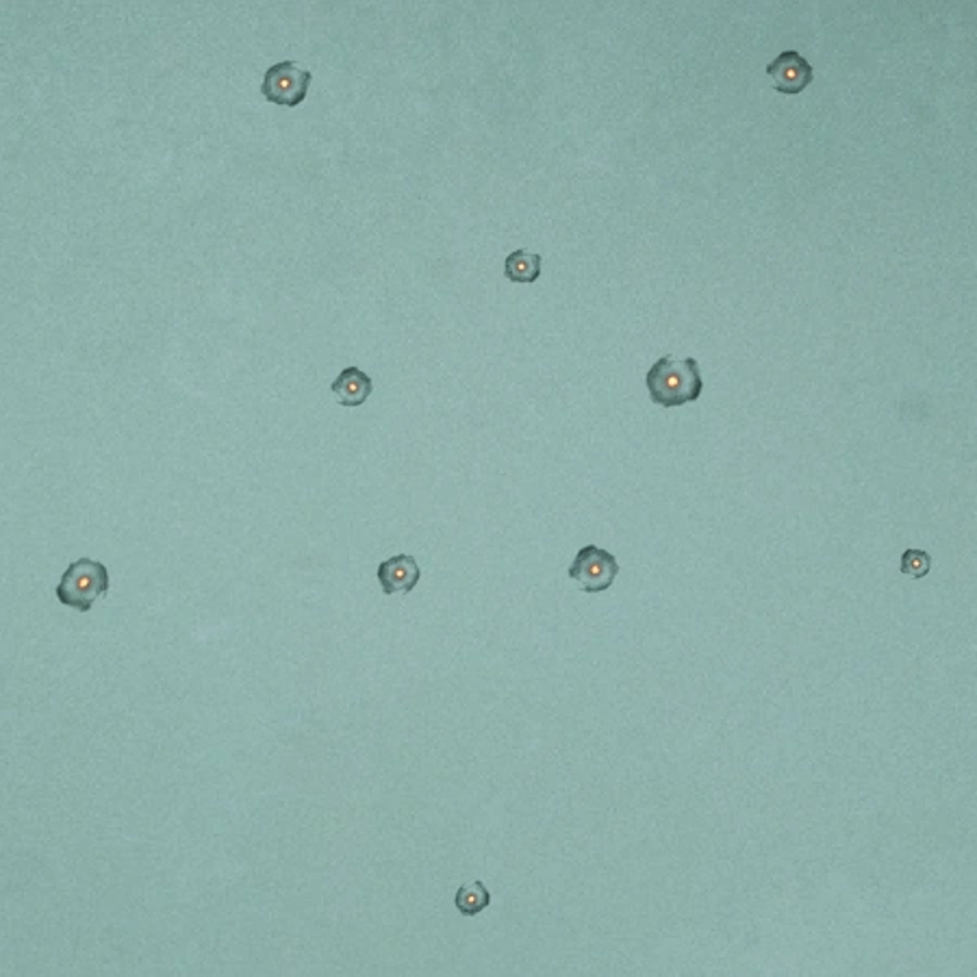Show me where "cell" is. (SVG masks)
Masks as SVG:
<instances>
[{"mask_svg": "<svg viewBox=\"0 0 977 977\" xmlns=\"http://www.w3.org/2000/svg\"><path fill=\"white\" fill-rule=\"evenodd\" d=\"M110 587V571L101 561L79 558L66 569L55 593L64 606L88 613L101 597L107 595Z\"/></svg>", "mask_w": 977, "mask_h": 977, "instance_id": "cell-2", "label": "cell"}, {"mask_svg": "<svg viewBox=\"0 0 977 977\" xmlns=\"http://www.w3.org/2000/svg\"><path fill=\"white\" fill-rule=\"evenodd\" d=\"M489 903H491V892L480 879L463 884L454 895V905L465 916L480 914L483 910L489 908Z\"/></svg>", "mask_w": 977, "mask_h": 977, "instance_id": "cell-9", "label": "cell"}, {"mask_svg": "<svg viewBox=\"0 0 977 977\" xmlns=\"http://www.w3.org/2000/svg\"><path fill=\"white\" fill-rule=\"evenodd\" d=\"M767 77L780 94L795 97L812 83L814 70L797 51H784L767 66Z\"/></svg>", "mask_w": 977, "mask_h": 977, "instance_id": "cell-5", "label": "cell"}, {"mask_svg": "<svg viewBox=\"0 0 977 977\" xmlns=\"http://www.w3.org/2000/svg\"><path fill=\"white\" fill-rule=\"evenodd\" d=\"M645 385L652 402L665 409L697 402L704 391L699 363L693 357L676 359L673 355H667L658 359L650 368Z\"/></svg>", "mask_w": 977, "mask_h": 977, "instance_id": "cell-1", "label": "cell"}, {"mask_svg": "<svg viewBox=\"0 0 977 977\" xmlns=\"http://www.w3.org/2000/svg\"><path fill=\"white\" fill-rule=\"evenodd\" d=\"M331 391L337 396L344 407H361L374 391L372 378L361 368H346L331 385Z\"/></svg>", "mask_w": 977, "mask_h": 977, "instance_id": "cell-7", "label": "cell"}, {"mask_svg": "<svg viewBox=\"0 0 977 977\" xmlns=\"http://www.w3.org/2000/svg\"><path fill=\"white\" fill-rule=\"evenodd\" d=\"M899 569H901L903 576H908V578H912V580L925 578V576L929 574V569H931V556H929L927 552H923V550L910 548V550H905V552L901 554V565H899Z\"/></svg>", "mask_w": 977, "mask_h": 977, "instance_id": "cell-10", "label": "cell"}, {"mask_svg": "<svg viewBox=\"0 0 977 977\" xmlns=\"http://www.w3.org/2000/svg\"><path fill=\"white\" fill-rule=\"evenodd\" d=\"M378 582L383 587L385 595L396 593H411L415 584L420 582L422 569L420 563L409 554H398L378 565Z\"/></svg>", "mask_w": 977, "mask_h": 977, "instance_id": "cell-6", "label": "cell"}, {"mask_svg": "<svg viewBox=\"0 0 977 977\" xmlns=\"http://www.w3.org/2000/svg\"><path fill=\"white\" fill-rule=\"evenodd\" d=\"M504 274L513 283H535L541 277V255L530 250H515L506 257Z\"/></svg>", "mask_w": 977, "mask_h": 977, "instance_id": "cell-8", "label": "cell"}, {"mask_svg": "<svg viewBox=\"0 0 977 977\" xmlns=\"http://www.w3.org/2000/svg\"><path fill=\"white\" fill-rule=\"evenodd\" d=\"M617 574H619L617 558L597 545H584L576 554L567 571V576L576 580L587 593H602L610 589Z\"/></svg>", "mask_w": 977, "mask_h": 977, "instance_id": "cell-4", "label": "cell"}, {"mask_svg": "<svg viewBox=\"0 0 977 977\" xmlns=\"http://www.w3.org/2000/svg\"><path fill=\"white\" fill-rule=\"evenodd\" d=\"M313 75L307 68H300L296 62H281L268 68L263 77L261 92L266 101L281 107H298L309 92Z\"/></svg>", "mask_w": 977, "mask_h": 977, "instance_id": "cell-3", "label": "cell"}]
</instances>
